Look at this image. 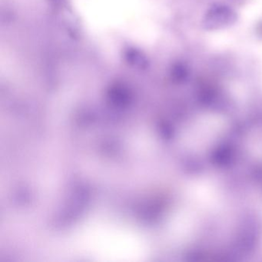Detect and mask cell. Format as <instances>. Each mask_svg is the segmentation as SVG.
I'll use <instances>...</instances> for the list:
<instances>
[{
  "label": "cell",
  "instance_id": "obj_1",
  "mask_svg": "<svg viewBox=\"0 0 262 262\" xmlns=\"http://www.w3.org/2000/svg\"><path fill=\"white\" fill-rule=\"evenodd\" d=\"M237 19V13L231 6L223 3H215L205 11L202 24L205 30L214 31L231 27Z\"/></svg>",
  "mask_w": 262,
  "mask_h": 262
},
{
  "label": "cell",
  "instance_id": "obj_2",
  "mask_svg": "<svg viewBox=\"0 0 262 262\" xmlns=\"http://www.w3.org/2000/svg\"><path fill=\"white\" fill-rule=\"evenodd\" d=\"M171 75L174 82L183 83L189 79L191 76V69L186 62L178 61L171 67Z\"/></svg>",
  "mask_w": 262,
  "mask_h": 262
},
{
  "label": "cell",
  "instance_id": "obj_3",
  "mask_svg": "<svg viewBox=\"0 0 262 262\" xmlns=\"http://www.w3.org/2000/svg\"><path fill=\"white\" fill-rule=\"evenodd\" d=\"M259 26H260V27H259L258 32H260V33H261V36H262V22L260 23V24Z\"/></svg>",
  "mask_w": 262,
  "mask_h": 262
}]
</instances>
